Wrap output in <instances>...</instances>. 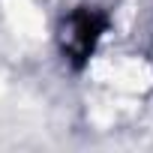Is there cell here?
Returning a JSON list of instances; mask_svg holds the SVG:
<instances>
[{"label":"cell","instance_id":"obj_1","mask_svg":"<svg viewBox=\"0 0 153 153\" xmlns=\"http://www.w3.org/2000/svg\"><path fill=\"white\" fill-rule=\"evenodd\" d=\"M105 33H108V15L105 12H99L93 6L72 9L69 15H63V21L57 27V45H60L63 60L81 69L93 57V51Z\"/></svg>","mask_w":153,"mask_h":153}]
</instances>
